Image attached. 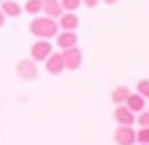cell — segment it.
<instances>
[{
    "instance_id": "cell-1",
    "label": "cell",
    "mask_w": 149,
    "mask_h": 145,
    "mask_svg": "<svg viewBox=\"0 0 149 145\" xmlns=\"http://www.w3.org/2000/svg\"><path fill=\"white\" fill-rule=\"evenodd\" d=\"M28 30L36 38H54L58 34V22L50 16H34L32 22L28 24Z\"/></svg>"
},
{
    "instance_id": "cell-2",
    "label": "cell",
    "mask_w": 149,
    "mask_h": 145,
    "mask_svg": "<svg viewBox=\"0 0 149 145\" xmlns=\"http://www.w3.org/2000/svg\"><path fill=\"white\" fill-rule=\"evenodd\" d=\"M63 63H65V69L69 71H77L81 65H83V50L79 47H71V48H65L63 52Z\"/></svg>"
},
{
    "instance_id": "cell-3",
    "label": "cell",
    "mask_w": 149,
    "mask_h": 145,
    "mask_svg": "<svg viewBox=\"0 0 149 145\" xmlns=\"http://www.w3.org/2000/svg\"><path fill=\"white\" fill-rule=\"evenodd\" d=\"M16 75L22 79V81H34L38 77V69H36V63L32 59H22L16 63Z\"/></svg>"
},
{
    "instance_id": "cell-4",
    "label": "cell",
    "mask_w": 149,
    "mask_h": 145,
    "mask_svg": "<svg viewBox=\"0 0 149 145\" xmlns=\"http://www.w3.org/2000/svg\"><path fill=\"white\" fill-rule=\"evenodd\" d=\"M115 143L117 145H135L137 143V131L133 125H119L115 131Z\"/></svg>"
},
{
    "instance_id": "cell-5",
    "label": "cell",
    "mask_w": 149,
    "mask_h": 145,
    "mask_svg": "<svg viewBox=\"0 0 149 145\" xmlns=\"http://www.w3.org/2000/svg\"><path fill=\"white\" fill-rule=\"evenodd\" d=\"M52 52V45L49 40H36L32 47H30V59L34 63H40V61H47Z\"/></svg>"
},
{
    "instance_id": "cell-6",
    "label": "cell",
    "mask_w": 149,
    "mask_h": 145,
    "mask_svg": "<svg viewBox=\"0 0 149 145\" xmlns=\"http://www.w3.org/2000/svg\"><path fill=\"white\" fill-rule=\"evenodd\" d=\"M54 38H56V47L63 48V50L65 48H71V47H77V43H79L74 30H58V34Z\"/></svg>"
},
{
    "instance_id": "cell-7",
    "label": "cell",
    "mask_w": 149,
    "mask_h": 145,
    "mask_svg": "<svg viewBox=\"0 0 149 145\" xmlns=\"http://www.w3.org/2000/svg\"><path fill=\"white\" fill-rule=\"evenodd\" d=\"M45 65H47V71L50 75H61L65 71V63H63V54L61 52H50V56L45 61Z\"/></svg>"
},
{
    "instance_id": "cell-8",
    "label": "cell",
    "mask_w": 149,
    "mask_h": 145,
    "mask_svg": "<svg viewBox=\"0 0 149 145\" xmlns=\"http://www.w3.org/2000/svg\"><path fill=\"white\" fill-rule=\"evenodd\" d=\"M42 12H45V16H50V18L58 20L65 10L61 6V0H42Z\"/></svg>"
},
{
    "instance_id": "cell-9",
    "label": "cell",
    "mask_w": 149,
    "mask_h": 145,
    "mask_svg": "<svg viewBox=\"0 0 149 145\" xmlns=\"http://www.w3.org/2000/svg\"><path fill=\"white\" fill-rule=\"evenodd\" d=\"M145 101L147 99H143L139 93H131L127 97V101H125V107L131 113H141V111H145Z\"/></svg>"
},
{
    "instance_id": "cell-10",
    "label": "cell",
    "mask_w": 149,
    "mask_h": 145,
    "mask_svg": "<svg viewBox=\"0 0 149 145\" xmlns=\"http://www.w3.org/2000/svg\"><path fill=\"white\" fill-rule=\"evenodd\" d=\"M56 22H58V28H61V30H77V26H79V16H77L74 12H63Z\"/></svg>"
},
{
    "instance_id": "cell-11",
    "label": "cell",
    "mask_w": 149,
    "mask_h": 145,
    "mask_svg": "<svg viewBox=\"0 0 149 145\" xmlns=\"http://www.w3.org/2000/svg\"><path fill=\"white\" fill-rule=\"evenodd\" d=\"M115 121L119 125H133L135 123V113H131L125 105H119L115 109Z\"/></svg>"
},
{
    "instance_id": "cell-12",
    "label": "cell",
    "mask_w": 149,
    "mask_h": 145,
    "mask_svg": "<svg viewBox=\"0 0 149 145\" xmlns=\"http://www.w3.org/2000/svg\"><path fill=\"white\" fill-rule=\"evenodd\" d=\"M0 10H2L6 16H12V18H16V16H20V14H22L20 4H18V2H14V0H4V2H0Z\"/></svg>"
},
{
    "instance_id": "cell-13",
    "label": "cell",
    "mask_w": 149,
    "mask_h": 145,
    "mask_svg": "<svg viewBox=\"0 0 149 145\" xmlns=\"http://www.w3.org/2000/svg\"><path fill=\"white\" fill-rule=\"evenodd\" d=\"M131 95V91H129V87H117V89H113V93H111V101L115 103V105H125V101H127V97Z\"/></svg>"
},
{
    "instance_id": "cell-14",
    "label": "cell",
    "mask_w": 149,
    "mask_h": 145,
    "mask_svg": "<svg viewBox=\"0 0 149 145\" xmlns=\"http://www.w3.org/2000/svg\"><path fill=\"white\" fill-rule=\"evenodd\" d=\"M22 10L28 12V14H32V16L40 14V12H42V0H26V4H24Z\"/></svg>"
},
{
    "instance_id": "cell-15",
    "label": "cell",
    "mask_w": 149,
    "mask_h": 145,
    "mask_svg": "<svg viewBox=\"0 0 149 145\" xmlns=\"http://www.w3.org/2000/svg\"><path fill=\"white\" fill-rule=\"evenodd\" d=\"M81 2L83 0H61V6L65 12H74L77 8H81Z\"/></svg>"
},
{
    "instance_id": "cell-16",
    "label": "cell",
    "mask_w": 149,
    "mask_h": 145,
    "mask_svg": "<svg viewBox=\"0 0 149 145\" xmlns=\"http://www.w3.org/2000/svg\"><path fill=\"white\" fill-rule=\"evenodd\" d=\"M137 93L143 99H149V79H141L137 83Z\"/></svg>"
},
{
    "instance_id": "cell-17",
    "label": "cell",
    "mask_w": 149,
    "mask_h": 145,
    "mask_svg": "<svg viewBox=\"0 0 149 145\" xmlns=\"http://www.w3.org/2000/svg\"><path fill=\"white\" fill-rule=\"evenodd\" d=\"M137 141L141 145H149V127H141L137 131Z\"/></svg>"
},
{
    "instance_id": "cell-18",
    "label": "cell",
    "mask_w": 149,
    "mask_h": 145,
    "mask_svg": "<svg viewBox=\"0 0 149 145\" xmlns=\"http://www.w3.org/2000/svg\"><path fill=\"white\" fill-rule=\"evenodd\" d=\"M135 123H139L141 127H149V111H141L139 117H135Z\"/></svg>"
},
{
    "instance_id": "cell-19",
    "label": "cell",
    "mask_w": 149,
    "mask_h": 145,
    "mask_svg": "<svg viewBox=\"0 0 149 145\" xmlns=\"http://www.w3.org/2000/svg\"><path fill=\"white\" fill-rule=\"evenodd\" d=\"M83 4H85L87 8H97V4H99V0H83Z\"/></svg>"
},
{
    "instance_id": "cell-20",
    "label": "cell",
    "mask_w": 149,
    "mask_h": 145,
    "mask_svg": "<svg viewBox=\"0 0 149 145\" xmlns=\"http://www.w3.org/2000/svg\"><path fill=\"white\" fill-rule=\"evenodd\" d=\"M4 24H6V14H4V12L0 10V28H2Z\"/></svg>"
},
{
    "instance_id": "cell-21",
    "label": "cell",
    "mask_w": 149,
    "mask_h": 145,
    "mask_svg": "<svg viewBox=\"0 0 149 145\" xmlns=\"http://www.w3.org/2000/svg\"><path fill=\"white\" fill-rule=\"evenodd\" d=\"M103 2H105V4H109V6H111V4H115V2H117V0H103Z\"/></svg>"
}]
</instances>
